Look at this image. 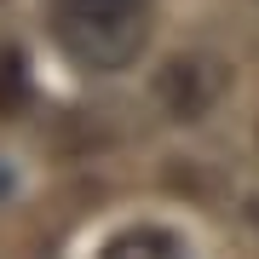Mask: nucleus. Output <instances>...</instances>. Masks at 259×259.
Instances as JSON below:
<instances>
[{"label": "nucleus", "instance_id": "obj_1", "mask_svg": "<svg viewBox=\"0 0 259 259\" xmlns=\"http://www.w3.org/2000/svg\"><path fill=\"white\" fill-rule=\"evenodd\" d=\"M52 29L87 69H127L150 40V0H58Z\"/></svg>", "mask_w": 259, "mask_h": 259}, {"label": "nucleus", "instance_id": "obj_2", "mask_svg": "<svg viewBox=\"0 0 259 259\" xmlns=\"http://www.w3.org/2000/svg\"><path fill=\"white\" fill-rule=\"evenodd\" d=\"M156 93H161V104H167L179 121H196V115H207L213 104H219V93H225V64L207 58V52H179L173 64L156 75Z\"/></svg>", "mask_w": 259, "mask_h": 259}, {"label": "nucleus", "instance_id": "obj_3", "mask_svg": "<svg viewBox=\"0 0 259 259\" xmlns=\"http://www.w3.org/2000/svg\"><path fill=\"white\" fill-rule=\"evenodd\" d=\"M98 259H185L173 231H156V225H139V231H121L115 242H104Z\"/></svg>", "mask_w": 259, "mask_h": 259}, {"label": "nucleus", "instance_id": "obj_4", "mask_svg": "<svg viewBox=\"0 0 259 259\" xmlns=\"http://www.w3.org/2000/svg\"><path fill=\"white\" fill-rule=\"evenodd\" d=\"M23 110H29V64H23L18 47L0 40V121H12Z\"/></svg>", "mask_w": 259, "mask_h": 259}]
</instances>
